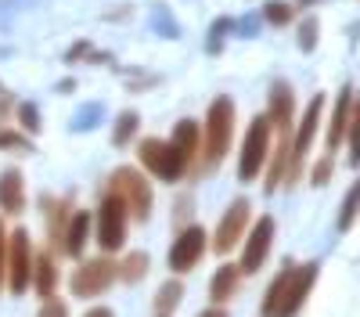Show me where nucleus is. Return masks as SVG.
Wrapping results in <instances>:
<instances>
[{
    "mask_svg": "<svg viewBox=\"0 0 360 317\" xmlns=\"http://www.w3.org/2000/svg\"><path fill=\"white\" fill-rule=\"evenodd\" d=\"M317 274H321L317 264L285 267L274 281H270L266 296H263V317H295L299 310H303V303L310 296Z\"/></svg>",
    "mask_w": 360,
    "mask_h": 317,
    "instance_id": "f257e3e1",
    "label": "nucleus"
},
{
    "mask_svg": "<svg viewBox=\"0 0 360 317\" xmlns=\"http://www.w3.org/2000/svg\"><path fill=\"white\" fill-rule=\"evenodd\" d=\"M234 141V101L227 94L213 98L205 112V130H202V169H213L224 162L227 148Z\"/></svg>",
    "mask_w": 360,
    "mask_h": 317,
    "instance_id": "f03ea898",
    "label": "nucleus"
},
{
    "mask_svg": "<svg viewBox=\"0 0 360 317\" xmlns=\"http://www.w3.org/2000/svg\"><path fill=\"white\" fill-rule=\"evenodd\" d=\"M98 231H94V238L105 252H119L127 242V220H130V206H127V198L119 195V191H105L101 198V206H98Z\"/></svg>",
    "mask_w": 360,
    "mask_h": 317,
    "instance_id": "7ed1b4c3",
    "label": "nucleus"
},
{
    "mask_svg": "<svg viewBox=\"0 0 360 317\" xmlns=\"http://www.w3.org/2000/svg\"><path fill=\"white\" fill-rule=\"evenodd\" d=\"M137 155H141V166H144L148 173H152V177L166 181V184L180 181V177H184V173L191 169V166H188V159L176 152V144H173V141L144 137V141L137 144Z\"/></svg>",
    "mask_w": 360,
    "mask_h": 317,
    "instance_id": "20e7f679",
    "label": "nucleus"
},
{
    "mask_svg": "<svg viewBox=\"0 0 360 317\" xmlns=\"http://www.w3.org/2000/svg\"><path fill=\"white\" fill-rule=\"evenodd\" d=\"M321 112H324V94H314L303 119H299L295 134H292V152H288V169H285V188H292L299 177H303V162L310 155V144L317 137V127H321Z\"/></svg>",
    "mask_w": 360,
    "mask_h": 317,
    "instance_id": "39448f33",
    "label": "nucleus"
},
{
    "mask_svg": "<svg viewBox=\"0 0 360 317\" xmlns=\"http://www.w3.org/2000/svg\"><path fill=\"white\" fill-rule=\"evenodd\" d=\"M270 134H274V127H270L266 115H256L252 127L245 130V141H242V155H238V177H242L245 184L259 177V169L270 155Z\"/></svg>",
    "mask_w": 360,
    "mask_h": 317,
    "instance_id": "423d86ee",
    "label": "nucleus"
},
{
    "mask_svg": "<svg viewBox=\"0 0 360 317\" xmlns=\"http://www.w3.org/2000/svg\"><path fill=\"white\" fill-rule=\"evenodd\" d=\"M108 188L127 198V206H130V216H134V220H148V216H152V184H148V177H144L141 169L119 166V169L112 173Z\"/></svg>",
    "mask_w": 360,
    "mask_h": 317,
    "instance_id": "0eeeda50",
    "label": "nucleus"
},
{
    "mask_svg": "<svg viewBox=\"0 0 360 317\" xmlns=\"http://www.w3.org/2000/svg\"><path fill=\"white\" fill-rule=\"evenodd\" d=\"M119 278V264L108 256H98V259H83V264L72 271V296L79 299H94L101 296L105 288Z\"/></svg>",
    "mask_w": 360,
    "mask_h": 317,
    "instance_id": "6e6552de",
    "label": "nucleus"
},
{
    "mask_svg": "<svg viewBox=\"0 0 360 317\" xmlns=\"http://www.w3.org/2000/svg\"><path fill=\"white\" fill-rule=\"evenodd\" d=\"M33 245H29V231H15L8 235V288L15 296H22L33 285Z\"/></svg>",
    "mask_w": 360,
    "mask_h": 317,
    "instance_id": "1a4fd4ad",
    "label": "nucleus"
},
{
    "mask_svg": "<svg viewBox=\"0 0 360 317\" xmlns=\"http://www.w3.org/2000/svg\"><path fill=\"white\" fill-rule=\"evenodd\" d=\"M249 216H252L249 198H234L231 206H227V213H224V216H220V224H217V235H213V249H217L220 256H227L238 242L245 238V231H249Z\"/></svg>",
    "mask_w": 360,
    "mask_h": 317,
    "instance_id": "9d476101",
    "label": "nucleus"
},
{
    "mask_svg": "<svg viewBox=\"0 0 360 317\" xmlns=\"http://www.w3.org/2000/svg\"><path fill=\"white\" fill-rule=\"evenodd\" d=\"M205 231L198 227V224H191V227H184L176 235V242L169 245V267L176 271V274H188V271H195L198 264H202V256H205Z\"/></svg>",
    "mask_w": 360,
    "mask_h": 317,
    "instance_id": "9b49d317",
    "label": "nucleus"
},
{
    "mask_svg": "<svg viewBox=\"0 0 360 317\" xmlns=\"http://www.w3.org/2000/svg\"><path fill=\"white\" fill-rule=\"evenodd\" d=\"M274 231H278V224H274V216H259L256 220V227L245 235V252H242V274H256L263 264H266V256H270V245H274Z\"/></svg>",
    "mask_w": 360,
    "mask_h": 317,
    "instance_id": "f8f14e48",
    "label": "nucleus"
},
{
    "mask_svg": "<svg viewBox=\"0 0 360 317\" xmlns=\"http://www.w3.org/2000/svg\"><path fill=\"white\" fill-rule=\"evenodd\" d=\"M266 119L278 130V137H292V123H295V94L288 83H274L270 86V101H266Z\"/></svg>",
    "mask_w": 360,
    "mask_h": 317,
    "instance_id": "ddd939ff",
    "label": "nucleus"
},
{
    "mask_svg": "<svg viewBox=\"0 0 360 317\" xmlns=\"http://www.w3.org/2000/svg\"><path fill=\"white\" fill-rule=\"evenodd\" d=\"M90 227H94V216L90 213H72L69 216V227H65V238H62V252L69 256H83L86 242H90Z\"/></svg>",
    "mask_w": 360,
    "mask_h": 317,
    "instance_id": "4468645a",
    "label": "nucleus"
},
{
    "mask_svg": "<svg viewBox=\"0 0 360 317\" xmlns=\"http://www.w3.org/2000/svg\"><path fill=\"white\" fill-rule=\"evenodd\" d=\"M0 209L4 213H22L25 209V181L18 169L0 173Z\"/></svg>",
    "mask_w": 360,
    "mask_h": 317,
    "instance_id": "2eb2a0df",
    "label": "nucleus"
},
{
    "mask_svg": "<svg viewBox=\"0 0 360 317\" xmlns=\"http://www.w3.org/2000/svg\"><path fill=\"white\" fill-rule=\"evenodd\" d=\"M173 144H176V152L188 159V166H195L198 162V152H202V134H198V123L195 119H180L176 127H173V137H169Z\"/></svg>",
    "mask_w": 360,
    "mask_h": 317,
    "instance_id": "dca6fc26",
    "label": "nucleus"
},
{
    "mask_svg": "<svg viewBox=\"0 0 360 317\" xmlns=\"http://www.w3.org/2000/svg\"><path fill=\"white\" fill-rule=\"evenodd\" d=\"M349 115H353V94L342 91L339 101H335V115H332V123H328V152H335L339 144L346 141L349 134Z\"/></svg>",
    "mask_w": 360,
    "mask_h": 317,
    "instance_id": "f3484780",
    "label": "nucleus"
},
{
    "mask_svg": "<svg viewBox=\"0 0 360 317\" xmlns=\"http://www.w3.org/2000/svg\"><path fill=\"white\" fill-rule=\"evenodd\" d=\"M238 281H242V267L224 264V267L213 274V281H209V299H213L217 306H220V303H227V299L238 292Z\"/></svg>",
    "mask_w": 360,
    "mask_h": 317,
    "instance_id": "a211bd4d",
    "label": "nucleus"
},
{
    "mask_svg": "<svg viewBox=\"0 0 360 317\" xmlns=\"http://www.w3.org/2000/svg\"><path fill=\"white\" fill-rule=\"evenodd\" d=\"M33 288H37L40 299L54 296V288H58V267H54V256L51 252H40L33 259Z\"/></svg>",
    "mask_w": 360,
    "mask_h": 317,
    "instance_id": "6ab92c4d",
    "label": "nucleus"
},
{
    "mask_svg": "<svg viewBox=\"0 0 360 317\" xmlns=\"http://www.w3.org/2000/svg\"><path fill=\"white\" fill-rule=\"evenodd\" d=\"M184 299V285L180 281H166L159 292H155V303H152V317H173V310Z\"/></svg>",
    "mask_w": 360,
    "mask_h": 317,
    "instance_id": "aec40b11",
    "label": "nucleus"
},
{
    "mask_svg": "<svg viewBox=\"0 0 360 317\" xmlns=\"http://www.w3.org/2000/svg\"><path fill=\"white\" fill-rule=\"evenodd\" d=\"M137 127H141V115L137 112H123L115 119V130H112V144L115 148H127V144L137 137Z\"/></svg>",
    "mask_w": 360,
    "mask_h": 317,
    "instance_id": "412c9836",
    "label": "nucleus"
},
{
    "mask_svg": "<svg viewBox=\"0 0 360 317\" xmlns=\"http://www.w3.org/2000/svg\"><path fill=\"white\" fill-rule=\"evenodd\" d=\"M356 216H360V177L353 181V188L346 191V198H342V209H339V231H349L353 224H356Z\"/></svg>",
    "mask_w": 360,
    "mask_h": 317,
    "instance_id": "4be33fe9",
    "label": "nucleus"
},
{
    "mask_svg": "<svg viewBox=\"0 0 360 317\" xmlns=\"http://www.w3.org/2000/svg\"><path fill=\"white\" fill-rule=\"evenodd\" d=\"M144 274H148V252H130L123 264H119V278H123L127 285L141 281Z\"/></svg>",
    "mask_w": 360,
    "mask_h": 317,
    "instance_id": "5701e85b",
    "label": "nucleus"
},
{
    "mask_svg": "<svg viewBox=\"0 0 360 317\" xmlns=\"http://www.w3.org/2000/svg\"><path fill=\"white\" fill-rule=\"evenodd\" d=\"M263 18L270 25H288L295 18V4H285V0H266V4H263Z\"/></svg>",
    "mask_w": 360,
    "mask_h": 317,
    "instance_id": "b1692460",
    "label": "nucleus"
},
{
    "mask_svg": "<svg viewBox=\"0 0 360 317\" xmlns=\"http://www.w3.org/2000/svg\"><path fill=\"white\" fill-rule=\"evenodd\" d=\"M346 141H349V162L360 166V98H353V115H349V134H346Z\"/></svg>",
    "mask_w": 360,
    "mask_h": 317,
    "instance_id": "393cba45",
    "label": "nucleus"
},
{
    "mask_svg": "<svg viewBox=\"0 0 360 317\" xmlns=\"http://www.w3.org/2000/svg\"><path fill=\"white\" fill-rule=\"evenodd\" d=\"M33 144H29V137L25 134H18V130H4L0 127V152H29Z\"/></svg>",
    "mask_w": 360,
    "mask_h": 317,
    "instance_id": "a878e982",
    "label": "nucleus"
},
{
    "mask_svg": "<svg viewBox=\"0 0 360 317\" xmlns=\"http://www.w3.org/2000/svg\"><path fill=\"white\" fill-rule=\"evenodd\" d=\"M18 127H22L25 134H37V130H40V112H37L33 101H22V105H18Z\"/></svg>",
    "mask_w": 360,
    "mask_h": 317,
    "instance_id": "bb28decb",
    "label": "nucleus"
},
{
    "mask_svg": "<svg viewBox=\"0 0 360 317\" xmlns=\"http://www.w3.org/2000/svg\"><path fill=\"white\" fill-rule=\"evenodd\" d=\"M310 181H314L317 188H324L328 181H332V152H328L324 159H317V162H314V169H310Z\"/></svg>",
    "mask_w": 360,
    "mask_h": 317,
    "instance_id": "cd10ccee",
    "label": "nucleus"
},
{
    "mask_svg": "<svg viewBox=\"0 0 360 317\" xmlns=\"http://www.w3.org/2000/svg\"><path fill=\"white\" fill-rule=\"evenodd\" d=\"M299 47H303V51L317 47V18H307L303 25H299Z\"/></svg>",
    "mask_w": 360,
    "mask_h": 317,
    "instance_id": "c85d7f7f",
    "label": "nucleus"
},
{
    "mask_svg": "<svg viewBox=\"0 0 360 317\" xmlns=\"http://www.w3.org/2000/svg\"><path fill=\"white\" fill-rule=\"evenodd\" d=\"M37 317H69V306H65L62 299H58V296H47V299L40 303Z\"/></svg>",
    "mask_w": 360,
    "mask_h": 317,
    "instance_id": "c756f323",
    "label": "nucleus"
},
{
    "mask_svg": "<svg viewBox=\"0 0 360 317\" xmlns=\"http://www.w3.org/2000/svg\"><path fill=\"white\" fill-rule=\"evenodd\" d=\"M8 281V231L0 224V285Z\"/></svg>",
    "mask_w": 360,
    "mask_h": 317,
    "instance_id": "7c9ffc66",
    "label": "nucleus"
},
{
    "mask_svg": "<svg viewBox=\"0 0 360 317\" xmlns=\"http://www.w3.org/2000/svg\"><path fill=\"white\" fill-rule=\"evenodd\" d=\"M198 317H231V313H227L224 306H209V310H202Z\"/></svg>",
    "mask_w": 360,
    "mask_h": 317,
    "instance_id": "2f4dec72",
    "label": "nucleus"
},
{
    "mask_svg": "<svg viewBox=\"0 0 360 317\" xmlns=\"http://www.w3.org/2000/svg\"><path fill=\"white\" fill-rule=\"evenodd\" d=\"M83 317H115V313H112L108 306H94V310H86Z\"/></svg>",
    "mask_w": 360,
    "mask_h": 317,
    "instance_id": "473e14b6",
    "label": "nucleus"
},
{
    "mask_svg": "<svg viewBox=\"0 0 360 317\" xmlns=\"http://www.w3.org/2000/svg\"><path fill=\"white\" fill-rule=\"evenodd\" d=\"M292 4H321V0H292Z\"/></svg>",
    "mask_w": 360,
    "mask_h": 317,
    "instance_id": "72a5a7b5",
    "label": "nucleus"
}]
</instances>
